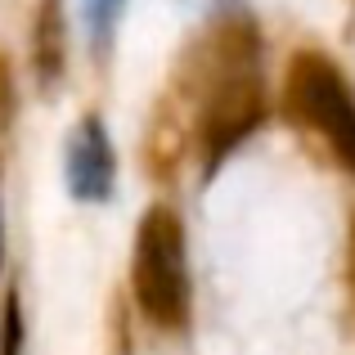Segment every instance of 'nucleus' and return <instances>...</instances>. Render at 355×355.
Segmentation results:
<instances>
[{
    "label": "nucleus",
    "mask_w": 355,
    "mask_h": 355,
    "mask_svg": "<svg viewBox=\"0 0 355 355\" xmlns=\"http://www.w3.org/2000/svg\"><path fill=\"white\" fill-rule=\"evenodd\" d=\"M184 86L198 104L193 130H198L202 166L211 175L266 117V86H261V68H257V27L248 18H230V23L211 27V36L189 59Z\"/></svg>",
    "instance_id": "f257e3e1"
},
{
    "label": "nucleus",
    "mask_w": 355,
    "mask_h": 355,
    "mask_svg": "<svg viewBox=\"0 0 355 355\" xmlns=\"http://www.w3.org/2000/svg\"><path fill=\"white\" fill-rule=\"evenodd\" d=\"M130 297L153 329L175 333L189 324V252H184V220L171 202H153L135 225Z\"/></svg>",
    "instance_id": "f03ea898"
},
{
    "label": "nucleus",
    "mask_w": 355,
    "mask_h": 355,
    "mask_svg": "<svg viewBox=\"0 0 355 355\" xmlns=\"http://www.w3.org/2000/svg\"><path fill=\"white\" fill-rule=\"evenodd\" d=\"M284 108L297 126L315 130L347 171H355V95L347 77L333 68V59H324L315 50L297 54L288 63Z\"/></svg>",
    "instance_id": "7ed1b4c3"
},
{
    "label": "nucleus",
    "mask_w": 355,
    "mask_h": 355,
    "mask_svg": "<svg viewBox=\"0 0 355 355\" xmlns=\"http://www.w3.org/2000/svg\"><path fill=\"white\" fill-rule=\"evenodd\" d=\"M68 193L77 202H104L113 193L117 180V157H113V139H108V126L95 113H86L72 126L68 135Z\"/></svg>",
    "instance_id": "20e7f679"
},
{
    "label": "nucleus",
    "mask_w": 355,
    "mask_h": 355,
    "mask_svg": "<svg viewBox=\"0 0 355 355\" xmlns=\"http://www.w3.org/2000/svg\"><path fill=\"white\" fill-rule=\"evenodd\" d=\"M63 59H68V27H63L59 0H41V14L32 27V63L41 86H54L63 77Z\"/></svg>",
    "instance_id": "39448f33"
},
{
    "label": "nucleus",
    "mask_w": 355,
    "mask_h": 355,
    "mask_svg": "<svg viewBox=\"0 0 355 355\" xmlns=\"http://www.w3.org/2000/svg\"><path fill=\"white\" fill-rule=\"evenodd\" d=\"M121 9H126V0H86V23H90V41L95 45H108Z\"/></svg>",
    "instance_id": "423d86ee"
},
{
    "label": "nucleus",
    "mask_w": 355,
    "mask_h": 355,
    "mask_svg": "<svg viewBox=\"0 0 355 355\" xmlns=\"http://www.w3.org/2000/svg\"><path fill=\"white\" fill-rule=\"evenodd\" d=\"M0 355H23V306L18 293H5V315H0Z\"/></svg>",
    "instance_id": "0eeeda50"
},
{
    "label": "nucleus",
    "mask_w": 355,
    "mask_h": 355,
    "mask_svg": "<svg viewBox=\"0 0 355 355\" xmlns=\"http://www.w3.org/2000/svg\"><path fill=\"white\" fill-rule=\"evenodd\" d=\"M18 113V90H14V68H9V59L0 54V135L9 130V121Z\"/></svg>",
    "instance_id": "6e6552de"
},
{
    "label": "nucleus",
    "mask_w": 355,
    "mask_h": 355,
    "mask_svg": "<svg viewBox=\"0 0 355 355\" xmlns=\"http://www.w3.org/2000/svg\"><path fill=\"white\" fill-rule=\"evenodd\" d=\"M347 288H351V306H355V211L347 220Z\"/></svg>",
    "instance_id": "1a4fd4ad"
},
{
    "label": "nucleus",
    "mask_w": 355,
    "mask_h": 355,
    "mask_svg": "<svg viewBox=\"0 0 355 355\" xmlns=\"http://www.w3.org/2000/svg\"><path fill=\"white\" fill-rule=\"evenodd\" d=\"M0 261H5V225H0Z\"/></svg>",
    "instance_id": "9d476101"
}]
</instances>
